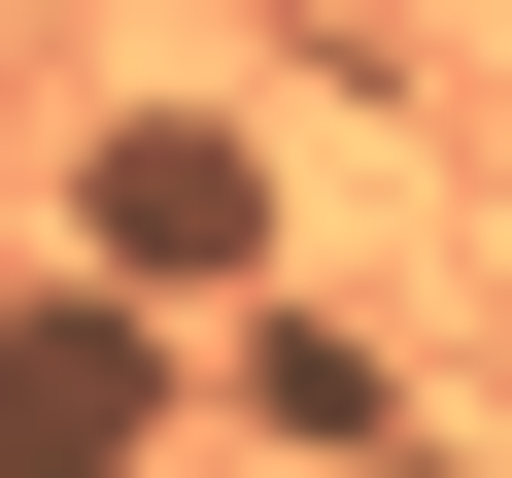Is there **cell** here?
I'll use <instances>...</instances> for the list:
<instances>
[{"instance_id":"obj_1","label":"cell","mask_w":512,"mask_h":478,"mask_svg":"<svg viewBox=\"0 0 512 478\" xmlns=\"http://www.w3.org/2000/svg\"><path fill=\"white\" fill-rule=\"evenodd\" d=\"M171 274H103V239H69V274H0V478H137L171 444Z\"/></svg>"},{"instance_id":"obj_2","label":"cell","mask_w":512,"mask_h":478,"mask_svg":"<svg viewBox=\"0 0 512 478\" xmlns=\"http://www.w3.org/2000/svg\"><path fill=\"white\" fill-rule=\"evenodd\" d=\"M69 239L171 274V308H239V274H274V137H239V103H103L69 137Z\"/></svg>"}]
</instances>
